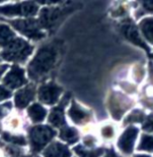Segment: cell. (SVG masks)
Segmentation results:
<instances>
[{"instance_id":"obj_1","label":"cell","mask_w":153,"mask_h":157,"mask_svg":"<svg viewBox=\"0 0 153 157\" xmlns=\"http://www.w3.org/2000/svg\"><path fill=\"white\" fill-rule=\"evenodd\" d=\"M57 52L52 46H45L40 50L35 59L29 66V73L32 78H38L46 74L56 61Z\"/></svg>"},{"instance_id":"obj_4","label":"cell","mask_w":153,"mask_h":157,"mask_svg":"<svg viewBox=\"0 0 153 157\" xmlns=\"http://www.w3.org/2000/svg\"><path fill=\"white\" fill-rule=\"evenodd\" d=\"M138 132H139L138 128L134 126H130L124 131V133L122 134L118 142V146L123 153L131 154L132 152Z\"/></svg>"},{"instance_id":"obj_24","label":"cell","mask_w":153,"mask_h":157,"mask_svg":"<svg viewBox=\"0 0 153 157\" xmlns=\"http://www.w3.org/2000/svg\"><path fill=\"white\" fill-rule=\"evenodd\" d=\"M6 67H7V66H6V65H5V66H2V67H0V75L3 73V71L6 70Z\"/></svg>"},{"instance_id":"obj_21","label":"cell","mask_w":153,"mask_h":157,"mask_svg":"<svg viewBox=\"0 0 153 157\" xmlns=\"http://www.w3.org/2000/svg\"><path fill=\"white\" fill-rule=\"evenodd\" d=\"M142 3V6L146 11L153 13V1H144Z\"/></svg>"},{"instance_id":"obj_10","label":"cell","mask_w":153,"mask_h":157,"mask_svg":"<svg viewBox=\"0 0 153 157\" xmlns=\"http://www.w3.org/2000/svg\"><path fill=\"white\" fill-rule=\"evenodd\" d=\"M46 157H69L70 154L68 148L61 144H54L50 146L44 153Z\"/></svg>"},{"instance_id":"obj_23","label":"cell","mask_w":153,"mask_h":157,"mask_svg":"<svg viewBox=\"0 0 153 157\" xmlns=\"http://www.w3.org/2000/svg\"><path fill=\"white\" fill-rule=\"evenodd\" d=\"M103 134H104V136H112V135H113V130H112L111 127L107 126V127H106V128L103 130Z\"/></svg>"},{"instance_id":"obj_22","label":"cell","mask_w":153,"mask_h":157,"mask_svg":"<svg viewBox=\"0 0 153 157\" xmlns=\"http://www.w3.org/2000/svg\"><path fill=\"white\" fill-rule=\"evenodd\" d=\"M10 96V91H8L7 90L4 89L3 87H0V100L7 98Z\"/></svg>"},{"instance_id":"obj_13","label":"cell","mask_w":153,"mask_h":157,"mask_svg":"<svg viewBox=\"0 0 153 157\" xmlns=\"http://www.w3.org/2000/svg\"><path fill=\"white\" fill-rule=\"evenodd\" d=\"M45 109H43L40 105L34 104L29 109V116L34 122H39L43 119L45 117Z\"/></svg>"},{"instance_id":"obj_16","label":"cell","mask_w":153,"mask_h":157,"mask_svg":"<svg viewBox=\"0 0 153 157\" xmlns=\"http://www.w3.org/2000/svg\"><path fill=\"white\" fill-rule=\"evenodd\" d=\"M50 122L54 125V126H61L64 123V117H63V113L62 110L58 108L56 109L53 110V112L50 114Z\"/></svg>"},{"instance_id":"obj_19","label":"cell","mask_w":153,"mask_h":157,"mask_svg":"<svg viewBox=\"0 0 153 157\" xmlns=\"http://www.w3.org/2000/svg\"><path fill=\"white\" fill-rule=\"evenodd\" d=\"M144 118V114L142 111H140V110H136V111H133V113L128 117V122L129 121H138V122H140L142 121Z\"/></svg>"},{"instance_id":"obj_5","label":"cell","mask_w":153,"mask_h":157,"mask_svg":"<svg viewBox=\"0 0 153 157\" xmlns=\"http://www.w3.org/2000/svg\"><path fill=\"white\" fill-rule=\"evenodd\" d=\"M122 33L124 34V36L131 41L132 44H136L140 48L144 49L149 54H150V48L147 46V44L143 42V40L141 39L139 31L136 28V26L132 24V23H127L125 24L122 28Z\"/></svg>"},{"instance_id":"obj_20","label":"cell","mask_w":153,"mask_h":157,"mask_svg":"<svg viewBox=\"0 0 153 157\" xmlns=\"http://www.w3.org/2000/svg\"><path fill=\"white\" fill-rule=\"evenodd\" d=\"M142 128H143L145 131L153 132V114H151V116H149V117L146 119V122L144 123Z\"/></svg>"},{"instance_id":"obj_25","label":"cell","mask_w":153,"mask_h":157,"mask_svg":"<svg viewBox=\"0 0 153 157\" xmlns=\"http://www.w3.org/2000/svg\"><path fill=\"white\" fill-rule=\"evenodd\" d=\"M134 157H151V156H149V155H135Z\"/></svg>"},{"instance_id":"obj_6","label":"cell","mask_w":153,"mask_h":157,"mask_svg":"<svg viewBox=\"0 0 153 157\" xmlns=\"http://www.w3.org/2000/svg\"><path fill=\"white\" fill-rule=\"evenodd\" d=\"M37 11V7L32 3H24L19 6H9L0 7V12L6 15H34Z\"/></svg>"},{"instance_id":"obj_7","label":"cell","mask_w":153,"mask_h":157,"mask_svg":"<svg viewBox=\"0 0 153 157\" xmlns=\"http://www.w3.org/2000/svg\"><path fill=\"white\" fill-rule=\"evenodd\" d=\"M61 93V89L53 84H49L43 86L40 89L39 97L40 99L47 104H53L56 102L59 95Z\"/></svg>"},{"instance_id":"obj_11","label":"cell","mask_w":153,"mask_h":157,"mask_svg":"<svg viewBox=\"0 0 153 157\" xmlns=\"http://www.w3.org/2000/svg\"><path fill=\"white\" fill-rule=\"evenodd\" d=\"M140 28L144 37L153 44V17H147L140 21Z\"/></svg>"},{"instance_id":"obj_26","label":"cell","mask_w":153,"mask_h":157,"mask_svg":"<svg viewBox=\"0 0 153 157\" xmlns=\"http://www.w3.org/2000/svg\"><path fill=\"white\" fill-rule=\"evenodd\" d=\"M151 58H153V53H152V54H151Z\"/></svg>"},{"instance_id":"obj_3","label":"cell","mask_w":153,"mask_h":157,"mask_svg":"<svg viewBox=\"0 0 153 157\" xmlns=\"http://www.w3.org/2000/svg\"><path fill=\"white\" fill-rule=\"evenodd\" d=\"M53 130L48 126H41L33 128L31 132V139L33 148L39 151L53 137Z\"/></svg>"},{"instance_id":"obj_17","label":"cell","mask_w":153,"mask_h":157,"mask_svg":"<svg viewBox=\"0 0 153 157\" xmlns=\"http://www.w3.org/2000/svg\"><path fill=\"white\" fill-rule=\"evenodd\" d=\"M70 117L73 118V120L75 122L79 123L81 120H83V119H85V118L88 117V114L85 113V112H83V111H81V110L76 107V105H74L72 107L71 110H70Z\"/></svg>"},{"instance_id":"obj_12","label":"cell","mask_w":153,"mask_h":157,"mask_svg":"<svg viewBox=\"0 0 153 157\" xmlns=\"http://www.w3.org/2000/svg\"><path fill=\"white\" fill-rule=\"evenodd\" d=\"M15 26L21 30L23 33H24L25 34H27L28 36L31 37H38V35L41 36L40 33L37 32V30L34 28V25H32L30 21H19V22H16L15 23Z\"/></svg>"},{"instance_id":"obj_2","label":"cell","mask_w":153,"mask_h":157,"mask_svg":"<svg viewBox=\"0 0 153 157\" xmlns=\"http://www.w3.org/2000/svg\"><path fill=\"white\" fill-rule=\"evenodd\" d=\"M32 52V47L21 39L13 40L8 47L3 52V57L6 60L22 61L24 60Z\"/></svg>"},{"instance_id":"obj_8","label":"cell","mask_w":153,"mask_h":157,"mask_svg":"<svg viewBox=\"0 0 153 157\" xmlns=\"http://www.w3.org/2000/svg\"><path fill=\"white\" fill-rule=\"evenodd\" d=\"M25 82V78L24 76V71L19 67L15 66L11 70V71L5 78V83L11 89L18 88L22 86Z\"/></svg>"},{"instance_id":"obj_15","label":"cell","mask_w":153,"mask_h":157,"mask_svg":"<svg viewBox=\"0 0 153 157\" xmlns=\"http://www.w3.org/2000/svg\"><path fill=\"white\" fill-rule=\"evenodd\" d=\"M139 150H145L153 152V136L143 134L140 138V143L138 147Z\"/></svg>"},{"instance_id":"obj_9","label":"cell","mask_w":153,"mask_h":157,"mask_svg":"<svg viewBox=\"0 0 153 157\" xmlns=\"http://www.w3.org/2000/svg\"><path fill=\"white\" fill-rule=\"evenodd\" d=\"M33 97V90L31 87H27L19 92L15 96V104L19 108H24L25 107Z\"/></svg>"},{"instance_id":"obj_14","label":"cell","mask_w":153,"mask_h":157,"mask_svg":"<svg viewBox=\"0 0 153 157\" xmlns=\"http://www.w3.org/2000/svg\"><path fill=\"white\" fill-rule=\"evenodd\" d=\"M14 33L6 25H1L0 26V44L1 45H6L10 44L13 41L14 38Z\"/></svg>"},{"instance_id":"obj_18","label":"cell","mask_w":153,"mask_h":157,"mask_svg":"<svg viewBox=\"0 0 153 157\" xmlns=\"http://www.w3.org/2000/svg\"><path fill=\"white\" fill-rule=\"evenodd\" d=\"M61 138L69 142H75L76 137V132L72 128H65L61 131Z\"/></svg>"}]
</instances>
